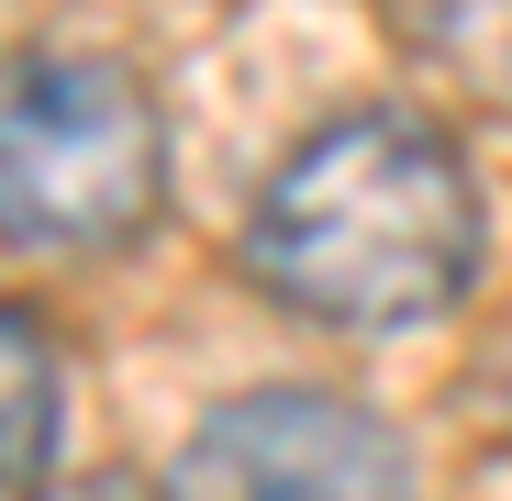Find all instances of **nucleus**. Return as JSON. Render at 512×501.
Wrapping results in <instances>:
<instances>
[{
	"instance_id": "1",
	"label": "nucleus",
	"mask_w": 512,
	"mask_h": 501,
	"mask_svg": "<svg viewBox=\"0 0 512 501\" xmlns=\"http://www.w3.org/2000/svg\"><path fill=\"white\" fill-rule=\"evenodd\" d=\"M490 201L435 112H334L245 212V279L323 334H423L479 290Z\"/></svg>"
},
{
	"instance_id": "2",
	"label": "nucleus",
	"mask_w": 512,
	"mask_h": 501,
	"mask_svg": "<svg viewBox=\"0 0 512 501\" xmlns=\"http://www.w3.org/2000/svg\"><path fill=\"white\" fill-rule=\"evenodd\" d=\"M167 190V123L123 56H23L0 112V223L12 257H90Z\"/></svg>"
},
{
	"instance_id": "3",
	"label": "nucleus",
	"mask_w": 512,
	"mask_h": 501,
	"mask_svg": "<svg viewBox=\"0 0 512 501\" xmlns=\"http://www.w3.org/2000/svg\"><path fill=\"white\" fill-rule=\"evenodd\" d=\"M167 501H412V446L346 390L268 379L190 424V446L167 457Z\"/></svg>"
},
{
	"instance_id": "4",
	"label": "nucleus",
	"mask_w": 512,
	"mask_h": 501,
	"mask_svg": "<svg viewBox=\"0 0 512 501\" xmlns=\"http://www.w3.org/2000/svg\"><path fill=\"white\" fill-rule=\"evenodd\" d=\"M0 368H12V424H0V479L12 501H34L56 479V424H67V379H56V346L34 312H0Z\"/></svg>"
}]
</instances>
